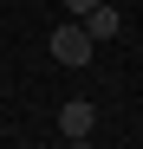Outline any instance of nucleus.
Wrapping results in <instances>:
<instances>
[{
	"label": "nucleus",
	"mask_w": 143,
	"mask_h": 149,
	"mask_svg": "<svg viewBox=\"0 0 143 149\" xmlns=\"http://www.w3.org/2000/svg\"><path fill=\"white\" fill-rule=\"evenodd\" d=\"M91 52H98V45H91V33L78 26V19L52 26V58H59V65H91Z\"/></svg>",
	"instance_id": "obj_1"
},
{
	"label": "nucleus",
	"mask_w": 143,
	"mask_h": 149,
	"mask_svg": "<svg viewBox=\"0 0 143 149\" xmlns=\"http://www.w3.org/2000/svg\"><path fill=\"white\" fill-rule=\"evenodd\" d=\"M78 26L91 33V45H104V39H117V26H124V13H117V7H104V0H98L91 13H78Z\"/></svg>",
	"instance_id": "obj_2"
},
{
	"label": "nucleus",
	"mask_w": 143,
	"mask_h": 149,
	"mask_svg": "<svg viewBox=\"0 0 143 149\" xmlns=\"http://www.w3.org/2000/svg\"><path fill=\"white\" fill-rule=\"evenodd\" d=\"M59 130H65V136H91V130H98V104H85V97H72V104L59 110Z\"/></svg>",
	"instance_id": "obj_3"
},
{
	"label": "nucleus",
	"mask_w": 143,
	"mask_h": 149,
	"mask_svg": "<svg viewBox=\"0 0 143 149\" xmlns=\"http://www.w3.org/2000/svg\"><path fill=\"white\" fill-rule=\"evenodd\" d=\"M59 7H65L72 19H78V13H91V7H98V0H59Z\"/></svg>",
	"instance_id": "obj_4"
},
{
	"label": "nucleus",
	"mask_w": 143,
	"mask_h": 149,
	"mask_svg": "<svg viewBox=\"0 0 143 149\" xmlns=\"http://www.w3.org/2000/svg\"><path fill=\"white\" fill-rule=\"evenodd\" d=\"M65 149H91V143H85V136H72V143H65Z\"/></svg>",
	"instance_id": "obj_5"
}]
</instances>
